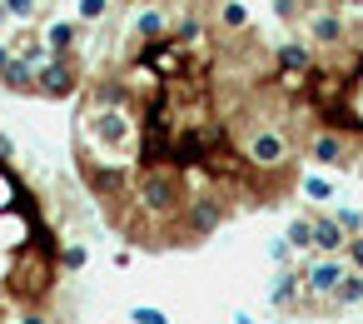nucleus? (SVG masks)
Wrapping results in <instances>:
<instances>
[{
    "mask_svg": "<svg viewBox=\"0 0 363 324\" xmlns=\"http://www.w3.org/2000/svg\"><path fill=\"white\" fill-rule=\"evenodd\" d=\"M80 205L0 135V324H80Z\"/></svg>",
    "mask_w": 363,
    "mask_h": 324,
    "instance_id": "obj_2",
    "label": "nucleus"
},
{
    "mask_svg": "<svg viewBox=\"0 0 363 324\" xmlns=\"http://www.w3.org/2000/svg\"><path fill=\"white\" fill-rule=\"evenodd\" d=\"M95 31L70 160L115 239L179 254L298 200L294 95L239 0H120Z\"/></svg>",
    "mask_w": 363,
    "mask_h": 324,
    "instance_id": "obj_1",
    "label": "nucleus"
},
{
    "mask_svg": "<svg viewBox=\"0 0 363 324\" xmlns=\"http://www.w3.org/2000/svg\"><path fill=\"white\" fill-rule=\"evenodd\" d=\"M284 80L303 140L308 130H333L343 140V170L363 180V21H343L333 40L308 45V65Z\"/></svg>",
    "mask_w": 363,
    "mask_h": 324,
    "instance_id": "obj_3",
    "label": "nucleus"
}]
</instances>
